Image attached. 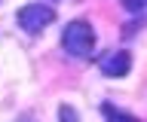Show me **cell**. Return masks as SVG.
Masks as SVG:
<instances>
[{
	"mask_svg": "<svg viewBox=\"0 0 147 122\" xmlns=\"http://www.w3.org/2000/svg\"><path fill=\"white\" fill-rule=\"evenodd\" d=\"M16 19H18V28L25 34H40L43 28H49L55 21V12L49 6H43V3H28V6H22L16 12Z\"/></svg>",
	"mask_w": 147,
	"mask_h": 122,
	"instance_id": "obj_2",
	"label": "cell"
},
{
	"mask_svg": "<svg viewBox=\"0 0 147 122\" xmlns=\"http://www.w3.org/2000/svg\"><path fill=\"white\" fill-rule=\"evenodd\" d=\"M58 122H80V116H77V110L71 104H61L58 107Z\"/></svg>",
	"mask_w": 147,
	"mask_h": 122,
	"instance_id": "obj_5",
	"label": "cell"
},
{
	"mask_svg": "<svg viewBox=\"0 0 147 122\" xmlns=\"http://www.w3.org/2000/svg\"><path fill=\"white\" fill-rule=\"evenodd\" d=\"M98 70L104 76H126L132 70V55L126 49H117V52H107V55L98 61Z\"/></svg>",
	"mask_w": 147,
	"mask_h": 122,
	"instance_id": "obj_3",
	"label": "cell"
},
{
	"mask_svg": "<svg viewBox=\"0 0 147 122\" xmlns=\"http://www.w3.org/2000/svg\"><path fill=\"white\" fill-rule=\"evenodd\" d=\"M61 46H64V52H71L77 58H89L92 49H95V31H92V25L89 21H71L61 31Z\"/></svg>",
	"mask_w": 147,
	"mask_h": 122,
	"instance_id": "obj_1",
	"label": "cell"
},
{
	"mask_svg": "<svg viewBox=\"0 0 147 122\" xmlns=\"http://www.w3.org/2000/svg\"><path fill=\"white\" fill-rule=\"evenodd\" d=\"M123 3H126V9L138 12V9H141V6H144V3H147V0H123Z\"/></svg>",
	"mask_w": 147,
	"mask_h": 122,
	"instance_id": "obj_6",
	"label": "cell"
},
{
	"mask_svg": "<svg viewBox=\"0 0 147 122\" xmlns=\"http://www.w3.org/2000/svg\"><path fill=\"white\" fill-rule=\"evenodd\" d=\"M101 113H104V119L107 122H138L135 116H129V113H123V110H117V107H113V104H101Z\"/></svg>",
	"mask_w": 147,
	"mask_h": 122,
	"instance_id": "obj_4",
	"label": "cell"
}]
</instances>
